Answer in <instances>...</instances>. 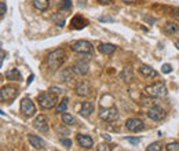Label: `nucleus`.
<instances>
[{
    "instance_id": "cd10ccee",
    "label": "nucleus",
    "mask_w": 179,
    "mask_h": 151,
    "mask_svg": "<svg viewBox=\"0 0 179 151\" xmlns=\"http://www.w3.org/2000/svg\"><path fill=\"white\" fill-rule=\"evenodd\" d=\"M165 150H168V151H179V143L178 142H172V143H170L167 147H165Z\"/></svg>"
},
{
    "instance_id": "f704fd0d",
    "label": "nucleus",
    "mask_w": 179,
    "mask_h": 151,
    "mask_svg": "<svg viewBox=\"0 0 179 151\" xmlns=\"http://www.w3.org/2000/svg\"><path fill=\"white\" fill-rule=\"evenodd\" d=\"M57 130H58V132L65 133V135H69V129H66V128H61V126H57Z\"/></svg>"
},
{
    "instance_id": "c756f323",
    "label": "nucleus",
    "mask_w": 179,
    "mask_h": 151,
    "mask_svg": "<svg viewBox=\"0 0 179 151\" xmlns=\"http://www.w3.org/2000/svg\"><path fill=\"white\" fill-rule=\"evenodd\" d=\"M61 144H64L66 149H69V147L72 146V140L70 139H66V137H61Z\"/></svg>"
},
{
    "instance_id": "6e6552de",
    "label": "nucleus",
    "mask_w": 179,
    "mask_h": 151,
    "mask_svg": "<svg viewBox=\"0 0 179 151\" xmlns=\"http://www.w3.org/2000/svg\"><path fill=\"white\" fill-rule=\"evenodd\" d=\"M165 115H167V113L160 106H153V107L147 110V117L150 119H153V121H161V119L165 118Z\"/></svg>"
},
{
    "instance_id": "72a5a7b5",
    "label": "nucleus",
    "mask_w": 179,
    "mask_h": 151,
    "mask_svg": "<svg viewBox=\"0 0 179 151\" xmlns=\"http://www.w3.org/2000/svg\"><path fill=\"white\" fill-rule=\"evenodd\" d=\"M99 21H101V22H113L115 18H112V17H101Z\"/></svg>"
},
{
    "instance_id": "bb28decb",
    "label": "nucleus",
    "mask_w": 179,
    "mask_h": 151,
    "mask_svg": "<svg viewBox=\"0 0 179 151\" xmlns=\"http://www.w3.org/2000/svg\"><path fill=\"white\" fill-rule=\"evenodd\" d=\"M61 10H64V11H69V10L72 8V0H61Z\"/></svg>"
},
{
    "instance_id": "5701e85b",
    "label": "nucleus",
    "mask_w": 179,
    "mask_h": 151,
    "mask_svg": "<svg viewBox=\"0 0 179 151\" xmlns=\"http://www.w3.org/2000/svg\"><path fill=\"white\" fill-rule=\"evenodd\" d=\"M120 78L123 81H130L132 78V70H131V67H124L123 73L120 74Z\"/></svg>"
},
{
    "instance_id": "423d86ee",
    "label": "nucleus",
    "mask_w": 179,
    "mask_h": 151,
    "mask_svg": "<svg viewBox=\"0 0 179 151\" xmlns=\"http://www.w3.org/2000/svg\"><path fill=\"white\" fill-rule=\"evenodd\" d=\"M72 51L74 52H79V54H90L92 52V44L87 40H76L72 43Z\"/></svg>"
},
{
    "instance_id": "a878e982",
    "label": "nucleus",
    "mask_w": 179,
    "mask_h": 151,
    "mask_svg": "<svg viewBox=\"0 0 179 151\" xmlns=\"http://www.w3.org/2000/svg\"><path fill=\"white\" fill-rule=\"evenodd\" d=\"M178 25H175V23H171V22H168L167 25H165V32L167 33H176L178 32Z\"/></svg>"
},
{
    "instance_id": "7ed1b4c3",
    "label": "nucleus",
    "mask_w": 179,
    "mask_h": 151,
    "mask_svg": "<svg viewBox=\"0 0 179 151\" xmlns=\"http://www.w3.org/2000/svg\"><path fill=\"white\" fill-rule=\"evenodd\" d=\"M145 94L150 98H164L168 94V89L163 82H156V84L147 85L145 88Z\"/></svg>"
},
{
    "instance_id": "9b49d317",
    "label": "nucleus",
    "mask_w": 179,
    "mask_h": 151,
    "mask_svg": "<svg viewBox=\"0 0 179 151\" xmlns=\"http://www.w3.org/2000/svg\"><path fill=\"white\" fill-rule=\"evenodd\" d=\"M87 25H88V21L85 18H83L81 15H76L70 21V29H74V30L84 29Z\"/></svg>"
},
{
    "instance_id": "1a4fd4ad",
    "label": "nucleus",
    "mask_w": 179,
    "mask_h": 151,
    "mask_svg": "<svg viewBox=\"0 0 179 151\" xmlns=\"http://www.w3.org/2000/svg\"><path fill=\"white\" fill-rule=\"evenodd\" d=\"M125 128L130 132H141V130L145 129V124L139 118H130L125 121Z\"/></svg>"
},
{
    "instance_id": "a19ab883",
    "label": "nucleus",
    "mask_w": 179,
    "mask_h": 151,
    "mask_svg": "<svg viewBox=\"0 0 179 151\" xmlns=\"http://www.w3.org/2000/svg\"><path fill=\"white\" fill-rule=\"evenodd\" d=\"M32 80H33V76H30V78H29V80H28V85L30 84V81H32Z\"/></svg>"
},
{
    "instance_id": "0eeeda50",
    "label": "nucleus",
    "mask_w": 179,
    "mask_h": 151,
    "mask_svg": "<svg viewBox=\"0 0 179 151\" xmlns=\"http://www.w3.org/2000/svg\"><path fill=\"white\" fill-rule=\"evenodd\" d=\"M21 113L25 117H32L36 113V106L33 105V102L29 98H23L21 100Z\"/></svg>"
},
{
    "instance_id": "2eb2a0df",
    "label": "nucleus",
    "mask_w": 179,
    "mask_h": 151,
    "mask_svg": "<svg viewBox=\"0 0 179 151\" xmlns=\"http://www.w3.org/2000/svg\"><path fill=\"white\" fill-rule=\"evenodd\" d=\"M72 70L77 76H84L88 73V63L87 62H77V63H74L72 66Z\"/></svg>"
},
{
    "instance_id": "79ce46f5",
    "label": "nucleus",
    "mask_w": 179,
    "mask_h": 151,
    "mask_svg": "<svg viewBox=\"0 0 179 151\" xmlns=\"http://www.w3.org/2000/svg\"><path fill=\"white\" fill-rule=\"evenodd\" d=\"M175 47H176L178 50H179V40H178V41H175Z\"/></svg>"
},
{
    "instance_id": "39448f33",
    "label": "nucleus",
    "mask_w": 179,
    "mask_h": 151,
    "mask_svg": "<svg viewBox=\"0 0 179 151\" xmlns=\"http://www.w3.org/2000/svg\"><path fill=\"white\" fill-rule=\"evenodd\" d=\"M18 95V88L14 85H4L0 89V100L2 102H11Z\"/></svg>"
},
{
    "instance_id": "ea45409f",
    "label": "nucleus",
    "mask_w": 179,
    "mask_h": 151,
    "mask_svg": "<svg viewBox=\"0 0 179 151\" xmlns=\"http://www.w3.org/2000/svg\"><path fill=\"white\" fill-rule=\"evenodd\" d=\"M3 61H4V51L2 50V59H0V62H2V63H3Z\"/></svg>"
},
{
    "instance_id": "dca6fc26",
    "label": "nucleus",
    "mask_w": 179,
    "mask_h": 151,
    "mask_svg": "<svg viewBox=\"0 0 179 151\" xmlns=\"http://www.w3.org/2000/svg\"><path fill=\"white\" fill-rule=\"evenodd\" d=\"M94 109H95L94 103H91V102H83L81 103V109H80V115L84 117V118H88V117L94 113Z\"/></svg>"
},
{
    "instance_id": "2f4dec72",
    "label": "nucleus",
    "mask_w": 179,
    "mask_h": 151,
    "mask_svg": "<svg viewBox=\"0 0 179 151\" xmlns=\"http://www.w3.org/2000/svg\"><path fill=\"white\" fill-rule=\"evenodd\" d=\"M96 150L98 151H110V147L108 144H99V146L96 147Z\"/></svg>"
},
{
    "instance_id": "aec40b11",
    "label": "nucleus",
    "mask_w": 179,
    "mask_h": 151,
    "mask_svg": "<svg viewBox=\"0 0 179 151\" xmlns=\"http://www.w3.org/2000/svg\"><path fill=\"white\" fill-rule=\"evenodd\" d=\"M51 19L54 21L57 26H59V27H64L65 26V15H64V14L61 15V12H55L54 15L51 17Z\"/></svg>"
},
{
    "instance_id": "58836bf2",
    "label": "nucleus",
    "mask_w": 179,
    "mask_h": 151,
    "mask_svg": "<svg viewBox=\"0 0 179 151\" xmlns=\"http://www.w3.org/2000/svg\"><path fill=\"white\" fill-rule=\"evenodd\" d=\"M50 91H53L54 94H59V92H62V89H59V88H55V87H53L50 89Z\"/></svg>"
},
{
    "instance_id": "4be33fe9",
    "label": "nucleus",
    "mask_w": 179,
    "mask_h": 151,
    "mask_svg": "<svg viewBox=\"0 0 179 151\" xmlns=\"http://www.w3.org/2000/svg\"><path fill=\"white\" fill-rule=\"evenodd\" d=\"M62 122L66 124V125H76L77 124L76 118L72 114H69V113H64L62 114Z\"/></svg>"
},
{
    "instance_id": "4c0bfd02",
    "label": "nucleus",
    "mask_w": 179,
    "mask_h": 151,
    "mask_svg": "<svg viewBox=\"0 0 179 151\" xmlns=\"http://www.w3.org/2000/svg\"><path fill=\"white\" fill-rule=\"evenodd\" d=\"M174 18L179 19V8H174Z\"/></svg>"
},
{
    "instance_id": "c9c22d12",
    "label": "nucleus",
    "mask_w": 179,
    "mask_h": 151,
    "mask_svg": "<svg viewBox=\"0 0 179 151\" xmlns=\"http://www.w3.org/2000/svg\"><path fill=\"white\" fill-rule=\"evenodd\" d=\"M96 2H98L99 4H110L112 0H96Z\"/></svg>"
},
{
    "instance_id": "ddd939ff",
    "label": "nucleus",
    "mask_w": 179,
    "mask_h": 151,
    "mask_svg": "<svg viewBox=\"0 0 179 151\" xmlns=\"http://www.w3.org/2000/svg\"><path fill=\"white\" fill-rule=\"evenodd\" d=\"M33 126L36 128L39 132H47L48 130V121L46 115H39L33 122Z\"/></svg>"
},
{
    "instance_id": "f03ea898",
    "label": "nucleus",
    "mask_w": 179,
    "mask_h": 151,
    "mask_svg": "<svg viewBox=\"0 0 179 151\" xmlns=\"http://www.w3.org/2000/svg\"><path fill=\"white\" fill-rule=\"evenodd\" d=\"M57 94H54V92H41V94L37 96V102H39L40 107L43 109H53L55 107V105H57Z\"/></svg>"
},
{
    "instance_id": "6ab92c4d",
    "label": "nucleus",
    "mask_w": 179,
    "mask_h": 151,
    "mask_svg": "<svg viewBox=\"0 0 179 151\" xmlns=\"http://www.w3.org/2000/svg\"><path fill=\"white\" fill-rule=\"evenodd\" d=\"M6 77L8 78V80L18 81V80H21V73L18 71V69H10V70L6 71Z\"/></svg>"
},
{
    "instance_id": "f257e3e1",
    "label": "nucleus",
    "mask_w": 179,
    "mask_h": 151,
    "mask_svg": "<svg viewBox=\"0 0 179 151\" xmlns=\"http://www.w3.org/2000/svg\"><path fill=\"white\" fill-rule=\"evenodd\" d=\"M64 59H65V51L61 50V48H58V50H55V51H53V52L48 54L47 65H48V67H50L51 70H55V69H58L62 65Z\"/></svg>"
},
{
    "instance_id": "412c9836",
    "label": "nucleus",
    "mask_w": 179,
    "mask_h": 151,
    "mask_svg": "<svg viewBox=\"0 0 179 151\" xmlns=\"http://www.w3.org/2000/svg\"><path fill=\"white\" fill-rule=\"evenodd\" d=\"M33 6L39 11H46L48 8V0H33Z\"/></svg>"
},
{
    "instance_id": "473e14b6",
    "label": "nucleus",
    "mask_w": 179,
    "mask_h": 151,
    "mask_svg": "<svg viewBox=\"0 0 179 151\" xmlns=\"http://www.w3.org/2000/svg\"><path fill=\"white\" fill-rule=\"evenodd\" d=\"M4 14H6V3H0V17H4Z\"/></svg>"
},
{
    "instance_id": "4468645a",
    "label": "nucleus",
    "mask_w": 179,
    "mask_h": 151,
    "mask_svg": "<svg viewBox=\"0 0 179 151\" xmlns=\"http://www.w3.org/2000/svg\"><path fill=\"white\" fill-rule=\"evenodd\" d=\"M28 139H29L30 146H33L36 150H44L46 149V142H44L41 137L36 136V135H29L28 136Z\"/></svg>"
},
{
    "instance_id": "20e7f679",
    "label": "nucleus",
    "mask_w": 179,
    "mask_h": 151,
    "mask_svg": "<svg viewBox=\"0 0 179 151\" xmlns=\"http://www.w3.org/2000/svg\"><path fill=\"white\" fill-rule=\"evenodd\" d=\"M99 118L105 122H113L119 118V110L115 106L112 107H102L99 111Z\"/></svg>"
},
{
    "instance_id": "c85d7f7f",
    "label": "nucleus",
    "mask_w": 179,
    "mask_h": 151,
    "mask_svg": "<svg viewBox=\"0 0 179 151\" xmlns=\"http://www.w3.org/2000/svg\"><path fill=\"white\" fill-rule=\"evenodd\" d=\"M161 71H163L164 74H168V73H171V71H172V67H171V65H168V63H164L163 66H161Z\"/></svg>"
},
{
    "instance_id": "9d476101",
    "label": "nucleus",
    "mask_w": 179,
    "mask_h": 151,
    "mask_svg": "<svg viewBox=\"0 0 179 151\" xmlns=\"http://www.w3.org/2000/svg\"><path fill=\"white\" fill-rule=\"evenodd\" d=\"M76 142L79 143V146L81 147V149H92V146H94V140H92L91 136L88 135H83V133H79L77 136H76Z\"/></svg>"
},
{
    "instance_id": "7c9ffc66",
    "label": "nucleus",
    "mask_w": 179,
    "mask_h": 151,
    "mask_svg": "<svg viewBox=\"0 0 179 151\" xmlns=\"http://www.w3.org/2000/svg\"><path fill=\"white\" fill-rule=\"evenodd\" d=\"M125 139H127V142H130L131 144H138L141 142L139 137H125Z\"/></svg>"
},
{
    "instance_id": "b1692460",
    "label": "nucleus",
    "mask_w": 179,
    "mask_h": 151,
    "mask_svg": "<svg viewBox=\"0 0 179 151\" xmlns=\"http://www.w3.org/2000/svg\"><path fill=\"white\" fill-rule=\"evenodd\" d=\"M68 102H69V100H68L66 98L62 99V102L57 106V111H58V113H65V111H66V109H68Z\"/></svg>"
},
{
    "instance_id": "e433bc0d",
    "label": "nucleus",
    "mask_w": 179,
    "mask_h": 151,
    "mask_svg": "<svg viewBox=\"0 0 179 151\" xmlns=\"http://www.w3.org/2000/svg\"><path fill=\"white\" fill-rule=\"evenodd\" d=\"M123 3H125V4H135V3H138V0H123Z\"/></svg>"
},
{
    "instance_id": "393cba45",
    "label": "nucleus",
    "mask_w": 179,
    "mask_h": 151,
    "mask_svg": "<svg viewBox=\"0 0 179 151\" xmlns=\"http://www.w3.org/2000/svg\"><path fill=\"white\" fill-rule=\"evenodd\" d=\"M147 151H161V150H164V147L160 144V142H154V143H151L150 146H147Z\"/></svg>"
},
{
    "instance_id": "a211bd4d",
    "label": "nucleus",
    "mask_w": 179,
    "mask_h": 151,
    "mask_svg": "<svg viewBox=\"0 0 179 151\" xmlns=\"http://www.w3.org/2000/svg\"><path fill=\"white\" fill-rule=\"evenodd\" d=\"M98 50H99V52L103 55H112L116 51V46L115 44H110V43H102V44H99Z\"/></svg>"
},
{
    "instance_id": "f3484780",
    "label": "nucleus",
    "mask_w": 179,
    "mask_h": 151,
    "mask_svg": "<svg viewBox=\"0 0 179 151\" xmlns=\"http://www.w3.org/2000/svg\"><path fill=\"white\" fill-rule=\"evenodd\" d=\"M138 70H139V73L142 74L143 77H146V78H154V77H157V74H158L153 67L147 66V65H142V66L138 69Z\"/></svg>"
},
{
    "instance_id": "f8f14e48",
    "label": "nucleus",
    "mask_w": 179,
    "mask_h": 151,
    "mask_svg": "<svg viewBox=\"0 0 179 151\" xmlns=\"http://www.w3.org/2000/svg\"><path fill=\"white\" fill-rule=\"evenodd\" d=\"M74 91L79 96H84V98L91 95V87H90V84L87 81H80L77 85H76Z\"/></svg>"
}]
</instances>
